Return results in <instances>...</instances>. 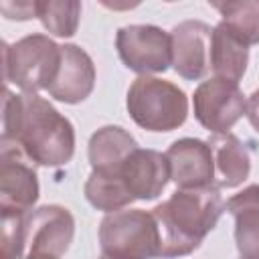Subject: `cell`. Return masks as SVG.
I'll return each mask as SVG.
<instances>
[{"instance_id":"obj_1","label":"cell","mask_w":259,"mask_h":259,"mask_svg":"<svg viewBox=\"0 0 259 259\" xmlns=\"http://www.w3.org/2000/svg\"><path fill=\"white\" fill-rule=\"evenodd\" d=\"M225 208L221 188L214 184L172 192L168 200L152 208L160 231V257L172 259L196 251Z\"/></svg>"},{"instance_id":"obj_2","label":"cell","mask_w":259,"mask_h":259,"mask_svg":"<svg viewBox=\"0 0 259 259\" xmlns=\"http://www.w3.org/2000/svg\"><path fill=\"white\" fill-rule=\"evenodd\" d=\"M38 166H65L75 154V127L51 101L22 93L20 119L12 142Z\"/></svg>"},{"instance_id":"obj_3","label":"cell","mask_w":259,"mask_h":259,"mask_svg":"<svg viewBox=\"0 0 259 259\" xmlns=\"http://www.w3.org/2000/svg\"><path fill=\"white\" fill-rule=\"evenodd\" d=\"M125 107L134 123L146 132H172L188 117L186 93L160 77L134 79L127 89Z\"/></svg>"},{"instance_id":"obj_4","label":"cell","mask_w":259,"mask_h":259,"mask_svg":"<svg viewBox=\"0 0 259 259\" xmlns=\"http://www.w3.org/2000/svg\"><path fill=\"white\" fill-rule=\"evenodd\" d=\"M61 63V45L51 36L34 32L22 36L14 45L2 42L4 81L14 83L26 95L47 91Z\"/></svg>"},{"instance_id":"obj_5","label":"cell","mask_w":259,"mask_h":259,"mask_svg":"<svg viewBox=\"0 0 259 259\" xmlns=\"http://www.w3.org/2000/svg\"><path fill=\"white\" fill-rule=\"evenodd\" d=\"M99 245L111 259H156L160 257V231L152 210L121 208L103 217Z\"/></svg>"},{"instance_id":"obj_6","label":"cell","mask_w":259,"mask_h":259,"mask_svg":"<svg viewBox=\"0 0 259 259\" xmlns=\"http://www.w3.org/2000/svg\"><path fill=\"white\" fill-rule=\"evenodd\" d=\"M115 49L121 63L140 77L164 73L172 65L170 32L156 24H127L115 34Z\"/></svg>"},{"instance_id":"obj_7","label":"cell","mask_w":259,"mask_h":259,"mask_svg":"<svg viewBox=\"0 0 259 259\" xmlns=\"http://www.w3.org/2000/svg\"><path fill=\"white\" fill-rule=\"evenodd\" d=\"M196 121L212 136L231 134V127L245 115L247 99L239 83L210 77L202 81L192 95Z\"/></svg>"},{"instance_id":"obj_8","label":"cell","mask_w":259,"mask_h":259,"mask_svg":"<svg viewBox=\"0 0 259 259\" xmlns=\"http://www.w3.org/2000/svg\"><path fill=\"white\" fill-rule=\"evenodd\" d=\"M38 178L30 160L16 144L2 142L0 152V210L6 214H28L38 200Z\"/></svg>"},{"instance_id":"obj_9","label":"cell","mask_w":259,"mask_h":259,"mask_svg":"<svg viewBox=\"0 0 259 259\" xmlns=\"http://www.w3.org/2000/svg\"><path fill=\"white\" fill-rule=\"evenodd\" d=\"M75 237V219L61 204H45L24 217V255L63 257Z\"/></svg>"},{"instance_id":"obj_10","label":"cell","mask_w":259,"mask_h":259,"mask_svg":"<svg viewBox=\"0 0 259 259\" xmlns=\"http://www.w3.org/2000/svg\"><path fill=\"white\" fill-rule=\"evenodd\" d=\"M172 67L188 81H198L210 71L212 28L200 20H184L170 30Z\"/></svg>"},{"instance_id":"obj_11","label":"cell","mask_w":259,"mask_h":259,"mask_svg":"<svg viewBox=\"0 0 259 259\" xmlns=\"http://www.w3.org/2000/svg\"><path fill=\"white\" fill-rule=\"evenodd\" d=\"M170 180L178 188H202L214 184V158L208 142L180 138L166 150Z\"/></svg>"},{"instance_id":"obj_12","label":"cell","mask_w":259,"mask_h":259,"mask_svg":"<svg viewBox=\"0 0 259 259\" xmlns=\"http://www.w3.org/2000/svg\"><path fill=\"white\" fill-rule=\"evenodd\" d=\"M95 87V65L91 57L77 45H61V63L57 75L47 89L57 101L75 105L85 101Z\"/></svg>"},{"instance_id":"obj_13","label":"cell","mask_w":259,"mask_h":259,"mask_svg":"<svg viewBox=\"0 0 259 259\" xmlns=\"http://www.w3.org/2000/svg\"><path fill=\"white\" fill-rule=\"evenodd\" d=\"M119 174L136 200L158 198L170 180L166 156L156 150H142V148H138L127 156Z\"/></svg>"},{"instance_id":"obj_14","label":"cell","mask_w":259,"mask_h":259,"mask_svg":"<svg viewBox=\"0 0 259 259\" xmlns=\"http://www.w3.org/2000/svg\"><path fill=\"white\" fill-rule=\"evenodd\" d=\"M235 217V243L241 259H259V184H249L227 200Z\"/></svg>"},{"instance_id":"obj_15","label":"cell","mask_w":259,"mask_h":259,"mask_svg":"<svg viewBox=\"0 0 259 259\" xmlns=\"http://www.w3.org/2000/svg\"><path fill=\"white\" fill-rule=\"evenodd\" d=\"M138 150L136 138L121 125L99 127L87 144V158L95 172H119L132 152Z\"/></svg>"},{"instance_id":"obj_16","label":"cell","mask_w":259,"mask_h":259,"mask_svg":"<svg viewBox=\"0 0 259 259\" xmlns=\"http://www.w3.org/2000/svg\"><path fill=\"white\" fill-rule=\"evenodd\" d=\"M214 158V186L237 188L251 172V154L245 144L233 134L212 136L208 142Z\"/></svg>"},{"instance_id":"obj_17","label":"cell","mask_w":259,"mask_h":259,"mask_svg":"<svg viewBox=\"0 0 259 259\" xmlns=\"http://www.w3.org/2000/svg\"><path fill=\"white\" fill-rule=\"evenodd\" d=\"M249 65V47L239 40L223 22L212 28L210 69L214 77L239 83Z\"/></svg>"},{"instance_id":"obj_18","label":"cell","mask_w":259,"mask_h":259,"mask_svg":"<svg viewBox=\"0 0 259 259\" xmlns=\"http://www.w3.org/2000/svg\"><path fill=\"white\" fill-rule=\"evenodd\" d=\"M85 198L87 202L103 212H115L132 204L136 198L127 190L119 172H95L91 170L85 182Z\"/></svg>"},{"instance_id":"obj_19","label":"cell","mask_w":259,"mask_h":259,"mask_svg":"<svg viewBox=\"0 0 259 259\" xmlns=\"http://www.w3.org/2000/svg\"><path fill=\"white\" fill-rule=\"evenodd\" d=\"M223 16V24L247 47L259 45V0L212 2Z\"/></svg>"},{"instance_id":"obj_20","label":"cell","mask_w":259,"mask_h":259,"mask_svg":"<svg viewBox=\"0 0 259 259\" xmlns=\"http://www.w3.org/2000/svg\"><path fill=\"white\" fill-rule=\"evenodd\" d=\"M34 12L40 24L51 34L69 38L79 28L81 2L77 0H36Z\"/></svg>"},{"instance_id":"obj_21","label":"cell","mask_w":259,"mask_h":259,"mask_svg":"<svg viewBox=\"0 0 259 259\" xmlns=\"http://www.w3.org/2000/svg\"><path fill=\"white\" fill-rule=\"evenodd\" d=\"M24 217L26 214L2 217V259L24 257Z\"/></svg>"},{"instance_id":"obj_22","label":"cell","mask_w":259,"mask_h":259,"mask_svg":"<svg viewBox=\"0 0 259 259\" xmlns=\"http://www.w3.org/2000/svg\"><path fill=\"white\" fill-rule=\"evenodd\" d=\"M0 10L6 18L10 20H28V18H36V12H34V2H18V4H12V2H2L0 4Z\"/></svg>"},{"instance_id":"obj_23","label":"cell","mask_w":259,"mask_h":259,"mask_svg":"<svg viewBox=\"0 0 259 259\" xmlns=\"http://www.w3.org/2000/svg\"><path fill=\"white\" fill-rule=\"evenodd\" d=\"M245 115L251 123V127L259 134V89H255L249 99H247V109H245Z\"/></svg>"},{"instance_id":"obj_24","label":"cell","mask_w":259,"mask_h":259,"mask_svg":"<svg viewBox=\"0 0 259 259\" xmlns=\"http://www.w3.org/2000/svg\"><path fill=\"white\" fill-rule=\"evenodd\" d=\"M22 259H59V257H53V255H38V253H28V255H24Z\"/></svg>"},{"instance_id":"obj_25","label":"cell","mask_w":259,"mask_h":259,"mask_svg":"<svg viewBox=\"0 0 259 259\" xmlns=\"http://www.w3.org/2000/svg\"><path fill=\"white\" fill-rule=\"evenodd\" d=\"M99 259H111V257H107V255H101V257H99Z\"/></svg>"}]
</instances>
